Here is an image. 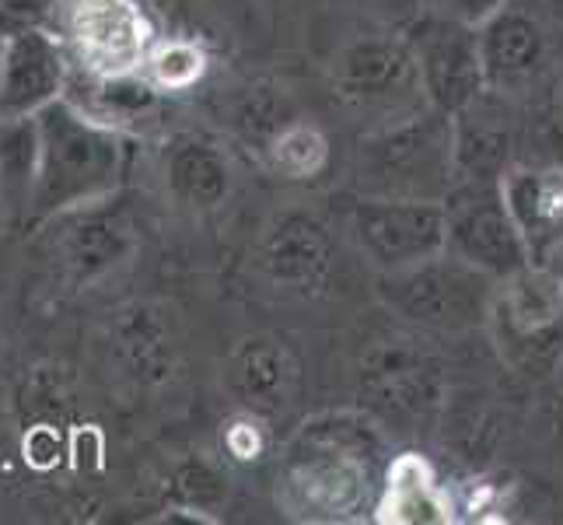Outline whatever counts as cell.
Returning a JSON list of instances; mask_svg holds the SVG:
<instances>
[{"instance_id": "1", "label": "cell", "mask_w": 563, "mask_h": 525, "mask_svg": "<svg viewBox=\"0 0 563 525\" xmlns=\"http://www.w3.org/2000/svg\"><path fill=\"white\" fill-rule=\"evenodd\" d=\"M35 141L38 158L29 225H46L120 193L130 168V141L120 127L85 112L64 95L35 112Z\"/></svg>"}, {"instance_id": "2", "label": "cell", "mask_w": 563, "mask_h": 525, "mask_svg": "<svg viewBox=\"0 0 563 525\" xmlns=\"http://www.w3.org/2000/svg\"><path fill=\"white\" fill-rule=\"evenodd\" d=\"M382 445L361 417H325L308 424L284 466V501L301 518H351L375 491Z\"/></svg>"}, {"instance_id": "3", "label": "cell", "mask_w": 563, "mask_h": 525, "mask_svg": "<svg viewBox=\"0 0 563 525\" xmlns=\"http://www.w3.org/2000/svg\"><path fill=\"white\" fill-rule=\"evenodd\" d=\"M490 281L494 277L462 263L452 252H438L413 266L378 274V298L410 326L462 333L490 316Z\"/></svg>"}, {"instance_id": "4", "label": "cell", "mask_w": 563, "mask_h": 525, "mask_svg": "<svg viewBox=\"0 0 563 525\" xmlns=\"http://www.w3.org/2000/svg\"><path fill=\"white\" fill-rule=\"evenodd\" d=\"M441 207L444 252L500 281L529 266V245L521 239L508 204H504L500 179H459Z\"/></svg>"}, {"instance_id": "5", "label": "cell", "mask_w": 563, "mask_h": 525, "mask_svg": "<svg viewBox=\"0 0 563 525\" xmlns=\"http://www.w3.org/2000/svg\"><path fill=\"white\" fill-rule=\"evenodd\" d=\"M504 281L508 287L490 302L500 350L529 375L547 372L563 358V284L542 263Z\"/></svg>"}, {"instance_id": "6", "label": "cell", "mask_w": 563, "mask_h": 525, "mask_svg": "<svg viewBox=\"0 0 563 525\" xmlns=\"http://www.w3.org/2000/svg\"><path fill=\"white\" fill-rule=\"evenodd\" d=\"M53 32L99 77L137 74L154 46L137 0H60Z\"/></svg>"}, {"instance_id": "7", "label": "cell", "mask_w": 563, "mask_h": 525, "mask_svg": "<svg viewBox=\"0 0 563 525\" xmlns=\"http://www.w3.org/2000/svg\"><path fill=\"white\" fill-rule=\"evenodd\" d=\"M354 239L378 274L444 252V207L420 197H361L351 214Z\"/></svg>"}, {"instance_id": "8", "label": "cell", "mask_w": 563, "mask_h": 525, "mask_svg": "<svg viewBox=\"0 0 563 525\" xmlns=\"http://www.w3.org/2000/svg\"><path fill=\"white\" fill-rule=\"evenodd\" d=\"M413 53L420 91L444 116H455L473 106L487 81H483L476 29L452 14H423L406 35Z\"/></svg>"}, {"instance_id": "9", "label": "cell", "mask_w": 563, "mask_h": 525, "mask_svg": "<svg viewBox=\"0 0 563 525\" xmlns=\"http://www.w3.org/2000/svg\"><path fill=\"white\" fill-rule=\"evenodd\" d=\"M364 165L385 183L375 197H420L417 179L452 175V116L427 112L375 133L364 147ZM423 200V197H420Z\"/></svg>"}, {"instance_id": "10", "label": "cell", "mask_w": 563, "mask_h": 525, "mask_svg": "<svg viewBox=\"0 0 563 525\" xmlns=\"http://www.w3.org/2000/svg\"><path fill=\"white\" fill-rule=\"evenodd\" d=\"M70 81V53L53 29H18L4 39L0 70V120L35 116L64 99Z\"/></svg>"}, {"instance_id": "11", "label": "cell", "mask_w": 563, "mask_h": 525, "mask_svg": "<svg viewBox=\"0 0 563 525\" xmlns=\"http://www.w3.org/2000/svg\"><path fill=\"white\" fill-rule=\"evenodd\" d=\"M260 270L280 287H322L333 270V236L316 214L287 210L263 231Z\"/></svg>"}, {"instance_id": "12", "label": "cell", "mask_w": 563, "mask_h": 525, "mask_svg": "<svg viewBox=\"0 0 563 525\" xmlns=\"http://www.w3.org/2000/svg\"><path fill=\"white\" fill-rule=\"evenodd\" d=\"M333 85L340 99L354 106H378L396 99L406 88H420L406 39L382 35H361L336 53Z\"/></svg>"}, {"instance_id": "13", "label": "cell", "mask_w": 563, "mask_h": 525, "mask_svg": "<svg viewBox=\"0 0 563 525\" xmlns=\"http://www.w3.org/2000/svg\"><path fill=\"white\" fill-rule=\"evenodd\" d=\"M60 236H56V252L60 263L77 284H88L95 277L109 274L112 266H120L137 239L133 228L120 210H112V197L91 207H77L70 214H60Z\"/></svg>"}, {"instance_id": "14", "label": "cell", "mask_w": 563, "mask_h": 525, "mask_svg": "<svg viewBox=\"0 0 563 525\" xmlns=\"http://www.w3.org/2000/svg\"><path fill=\"white\" fill-rule=\"evenodd\" d=\"M162 175L172 200L192 214L221 210L235 189V165L228 151L200 133H179L165 144Z\"/></svg>"}, {"instance_id": "15", "label": "cell", "mask_w": 563, "mask_h": 525, "mask_svg": "<svg viewBox=\"0 0 563 525\" xmlns=\"http://www.w3.org/2000/svg\"><path fill=\"white\" fill-rule=\"evenodd\" d=\"M364 393L378 406L406 417H423L441 403V368L431 354L406 347L402 340L393 347L372 350V358L364 361Z\"/></svg>"}, {"instance_id": "16", "label": "cell", "mask_w": 563, "mask_h": 525, "mask_svg": "<svg viewBox=\"0 0 563 525\" xmlns=\"http://www.w3.org/2000/svg\"><path fill=\"white\" fill-rule=\"evenodd\" d=\"M224 382L249 414H280L295 396L298 364L280 340L252 337L231 350Z\"/></svg>"}, {"instance_id": "17", "label": "cell", "mask_w": 563, "mask_h": 525, "mask_svg": "<svg viewBox=\"0 0 563 525\" xmlns=\"http://www.w3.org/2000/svg\"><path fill=\"white\" fill-rule=\"evenodd\" d=\"M500 193L529 256L542 260L563 239V168H518L500 175Z\"/></svg>"}, {"instance_id": "18", "label": "cell", "mask_w": 563, "mask_h": 525, "mask_svg": "<svg viewBox=\"0 0 563 525\" xmlns=\"http://www.w3.org/2000/svg\"><path fill=\"white\" fill-rule=\"evenodd\" d=\"M476 43H479V64H483V81H487V88H508V85L526 81L539 67L542 50H547L542 29L526 11H515V8H500L487 22H479Z\"/></svg>"}, {"instance_id": "19", "label": "cell", "mask_w": 563, "mask_h": 525, "mask_svg": "<svg viewBox=\"0 0 563 525\" xmlns=\"http://www.w3.org/2000/svg\"><path fill=\"white\" fill-rule=\"evenodd\" d=\"M115 358H120L123 372L141 385H158L176 368V343H172L168 326L151 308H130L123 319L115 322Z\"/></svg>"}, {"instance_id": "20", "label": "cell", "mask_w": 563, "mask_h": 525, "mask_svg": "<svg viewBox=\"0 0 563 525\" xmlns=\"http://www.w3.org/2000/svg\"><path fill=\"white\" fill-rule=\"evenodd\" d=\"M35 116L0 120V225H29L35 193Z\"/></svg>"}, {"instance_id": "21", "label": "cell", "mask_w": 563, "mask_h": 525, "mask_svg": "<svg viewBox=\"0 0 563 525\" xmlns=\"http://www.w3.org/2000/svg\"><path fill=\"white\" fill-rule=\"evenodd\" d=\"M266 154L287 179H316L329 162V141L312 123H284L266 141Z\"/></svg>"}, {"instance_id": "22", "label": "cell", "mask_w": 563, "mask_h": 525, "mask_svg": "<svg viewBox=\"0 0 563 525\" xmlns=\"http://www.w3.org/2000/svg\"><path fill=\"white\" fill-rule=\"evenodd\" d=\"M144 64L151 67V81L165 88V91H176L186 88L200 77L203 70V56L197 46H186V43H168L162 50H151L144 56Z\"/></svg>"}, {"instance_id": "23", "label": "cell", "mask_w": 563, "mask_h": 525, "mask_svg": "<svg viewBox=\"0 0 563 525\" xmlns=\"http://www.w3.org/2000/svg\"><path fill=\"white\" fill-rule=\"evenodd\" d=\"M60 0H0V32L18 29H53Z\"/></svg>"}, {"instance_id": "24", "label": "cell", "mask_w": 563, "mask_h": 525, "mask_svg": "<svg viewBox=\"0 0 563 525\" xmlns=\"http://www.w3.org/2000/svg\"><path fill=\"white\" fill-rule=\"evenodd\" d=\"M444 11H449L452 18H459V22H465V25H479V22H487V18L494 14V11H500L508 0H444Z\"/></svg>"}, {"instance_id": "25", "label": "cell", "mask_w": 563, "mask_h": 525, "mask_svg": "<svg viewBox=\"0 0 563 525\" xmlns=\"http://www.w3.org/2000/svg\"><path fill=\"white\" fill-rule=\"evenodd\" d=\"M542 266H547L550 270V274L563 284V239L547 252V256H542Z\"/></svg>"}, {"instance_id": "26", "label": "cell", "mask_w": 563, "mask_h": 525, "mask_svg": "<svg viewBox=\"0 0 563 525\" xmlns=\"http://www.w3.org/2000/svg\"><path fill=\"white\" fill-rule=\"evenodd\" d=\"M4 39H8V35L0 32V70H4Z\"/></svg>"}, {"instance_id": "27", "label": "cell", "mask_w": 563, "mask_h": 525, "mask_svg": "<svg viewBox=\"0 0 563 525\" xmlns=\"http://www.w3.org/2000/svg\"><path fill=\"white\" fill-rule=\"evenodd\" d=\"M560 372H563V358H560Z\"/></svg>"}]
</instances>
